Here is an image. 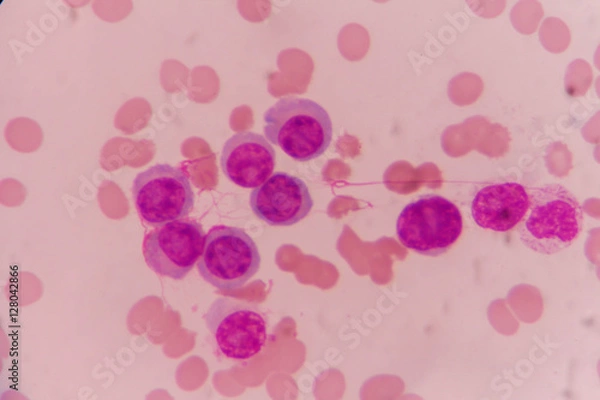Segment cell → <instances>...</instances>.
Returning <instances> with one entry per match:
<instances>
[{"instance_id":"cell-1","label":"cell","mask_w":600,"mask_h":400,"mask_svg":"<svg viewBox=\"0 0 600 400\" xmlns=\"http://www.w3.org/2000/svg\"><path fill=\"white\" fill-rule=\"evenodd\" d=\"M528 210L518 224L520 241L542 255L558 253L575 242L583 229V208L559 183L534 187Z\"/></svg>"},{"instance_id":"cell-2","label":"cell","mask_w":600,"mask_h":400,"mask_svg":"<svg viewBox=\"0 0 600 400\" xmlns=\"http://www.w3.org/2000/svg\"><path fill=\"white\" fill-rule=\"evenodd\" d=\"M263 120L266 139L296 161L318 158L332 141L328 112L308 98H281L266 110Z\"/></svg>"},{"instance_id":"cell-3","label":"cell","mask_w":600,"mask_h":400,"mask_svg":"<svg viewBox=\"0 0 600 400\" xmlns=\"http://www.w3.org/2000/svg\"><path fill=\"white\" fill-rule=\"evenodd\" d=\"M463 231L459 208L449 199L423 195L408 203L396 221L400 243L418 254L439 256L449 251Z\"/></svg>"},{"instance_id":"cell-4","label":"cell","mask_w":600,"mask_h":400,"mask_svg":"<svg viewBox=\"0 0 600 400\" xmlns=\"http://www.w3.org/2000/svg\"><path fill=\"white\" fill-rule=\"evenodd\" d=\"M261 256L252 237L233 226H214L205 235L197 262L201 277L219 290H236L259 270Z\"/></svg>"},{"instance_id":"cell-5","label":"cell","mask_w":600,"mask_h":400,"mask_svg":"<svg viewBox=\"0 0 600 400\" xmlns=\"http://www.w3.org/2000/svg\"><path fill=\"white\" fill-rule=\"evenodd\" d=\"M132 197L141 219L153 227L185 218L195 203L187 174L169 164H156L137 174Z\"/></svg>"},{"instance_id":"cell-6","label":"cell","mask_w":600,"mask_h":400,"mask_svg":"<svg viewBox=\"0 0 600 400\" xmlns=\"http://www.w3.org/2000/svg\"><path fill=\"white\" fill-rule=\"evenodd\" d=\"M204 319L218 350L229 359L249 360L266 344V320L251 303L219 297L211 303Z\"/></svg>"},{"instance_id":"cell-7","label":"cell","mask_w":600,"mask_h":400,"mask_svg":"<svg viewBox=\"0 0 600 400\" xmlns=\"http://www.w3.org/2000/svg\"><path fill=\"white\" fill-rule=\"evenodd\" d=\"M205 234L195 220L179 219L149 232L143 241L146 264L155 273L183 279L198 262Z\"/></svg>"},{"instance_id":"cell-8","label":"cell","mask_w":600,"mask_h":400,"mask_svg":"<svg viewBox=\"0 0 600 400\" xmlns=\"http://www.w3.org/2000/svg\"><path fill=\"white\" fill-rule=\"evenodd\" d=\"M251 210L270 226H291L304 219L314 202L306 183L286 172L272 174L249 196Z\"/></svg>"},{"instance_id":"cell-9","label":"cell","mask_w":600,"mask_h":400,"mask_svg":"<svg viewBox=\"0 0 600 400\" xmlns=\"http://www.w3.org/2000/svg\"><path fill=\"white\" fill-rule=\"evenodd\" d=\"M275 160V150L264 136L240 131L225 142L220 166L224 175L237 186L256 188L272 175Z\"/></svg>"},{"instance_id":"cell-10","label":"cell","mask_w":600,"mask_h":400,"mask_svg":"<svg viewBox=\"0 0 600 400\" xmlns=\"http://www.w3.org/2000/svg\"><path fill=\"white\" fill-rule=\"evenodd\" d=\"M530 204L529 191L517 182L482 187L471 202V215L481 228L507 232L520 223Z\"/></svg>"}]
</instances>
